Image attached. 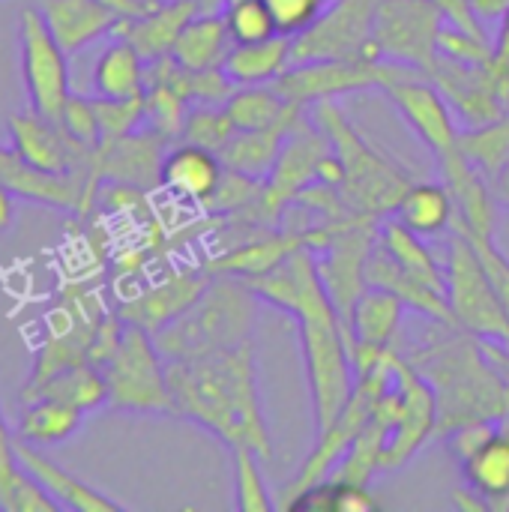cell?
<instances>
[{
  "label": "cell",
  "instance_id": "cell-1",
  "mask_svg": "<svg viewBox=\"0 0 509 512\" xmlns=\"http://www.w3.org/2000/svg\"><path fill=\"white\" fill-rule=\"evenodd\" d=\"M249 288L258 294V300L297 318L300 351L312 396V420L315 432L324 429L348 405L357 375L351 363L348 330L321 282L315 252L300 249L276 270L249 279Z\"/></svg>",
  "mask_w": 509,
  "mask_h": 512
},
{
  "label": "cell",
  "instance_id": "cell-2",
  "mask_svg": "<svg viewBox=\"0 0 509 512\" xmlns=\"http://www.w3.org/2000/svg\"><path fill=\"white\" fill-rule=\"evenodd\" d=\"M168 387L177 417L201 426L228 450L252 447L270 462L273 444L261 405L252 339L228 351L168 360Z\"/></svg>",
  "mask_w": 509,
  "mask_h": 512
},
{
  "label": "cell",
  "instance_id": "cell-3",
  "mask_svg": "<svg viewBox=\"0 0 509 512\" xmlns=\"http://www.w3.org/2000/svg\"><path fill=\"white\" fill-rule=\"evenodd\" d=\"M405 354V351H402ZM438 399V438L471 420H504L509 381L489 360L483 342L456 324L432 321L426 339L405 354Z\"/></svg>",
  "mask_w": 509,
  "mask_h": 512
},
{
  "label": "cell",
  "instance_id": "cell-4",
  "mask_svg": "<svg viewBox=\"0 0 509 512\" xmlns=\"http://www.w3.org/2000/svg\"><path fill=\"white\" fill-rule=\"evenodd\" d=\"M255 318L258 294L246 279L210 276L204 294L180 318L153 333V339L165 360H189L249 342Z\"/></svg>",
  "mask_w": 509,
  "mask_h": 512
},
{
  "label": "cell",
  "instance_id": "cell-5",
  "mask_svg": "<svg viewBox=\"0 0 509 512\" xmlns=\"http://www.w3.org/2000/svg\"><path fill=\"white\" fill-rule=\"evenodd\" d=\"M312 123L330 138L333 153L339 156L345 168V180L339 192L345 201L366 216H390L405 195V189L414 183L405 168H399L387 153L375 150L360 129L345 117L336 99H324L312 105Z\"/></svg>",
  "mask_w": 509,
  "mask_h": 512
},
{
  "label": "cell",
  "instance_id": "cell-6",
  "mask_svg": "<svg viewBox=\"0 0 509 512\" xmlns=\"http://www.w3.org/2000/svg\"><path fill=\"white\" fill-rule=\"evenodd\" d=\"M447 300L453 321L480 342H498L509 348V315L504 300L465 234H453L447 243Z\"/></svg>",
  "mask_w": 509,
  "mask_h": 512
},
{
  "label": "cell",
  "instance_id": "cell-7",
  "mask_svg": "<svg viewBox=\"0 0 509 512\" xmlns=\"http://www.w3.org/2000/svg\"><path fill=\"white\" fill-rule=\"evenodd\" d=\"M108 387V408L132 414H174L168 363L156 348L153 333L138 324H126L123 342L102 366Z\"/></svg>",
  "mask_w": 509,
  "mask_h": 512
},
{
  "label": "cell",
  "instance_id": "cell-8",
  "mask_svg": "<svg viewBox=\"0 0 509 512\" xmlns=\"http://www.w3.org/2000/svg\"><path fill=\"white\" fill-rule=\"evenodd\" d=\"M423 69L393 63V60H366V57H336V60H312V63H291L273 87L294 105H315L324 99H339L357 90L387 87L399 78L417 75Z\"/></svg>",
  "mask_w": 509,
  "mask_h": 512
},
{
  "label": "cell",
  "instance_id": "cell-9",
  "mask_svg": "<svg viewBox=\"0 0 509 512\" xmlns=\"http://www.w3.org/2000/svg\"><path fill=\"white\" fill-rule=\"evenodd\" d=\"M375 6L378 0H333L327 9L291 42V63L366 57L384 60L375 39Z\"/></svg>",
  "mask_w": 509,
  "mask_h": 512
},
{
  "label": "cell",
  "instance_id": "cell-10",
  "mask_svg": "<svg viewBox=\"0 0 509 512\" xmlns=\"http://www.w3.org/2000/svg\"><path fill=\"white\" fill-rule=\"evenodd\" d=\"M426 78L444 93L453 114L465 126H483L509 111V72L492 63H465L438 54L426 66Z\"/></svg>",
  "mask_w": 509,
  "mask_h": 512
},
{
  "label": "cell",
  "instance_id": "cell-11",
  "mask_svg": "<svg viewBox=\"0 0 509 512\" xmlns=\"http://www.w3.org/2000/svg\"><path fill=\"white\" fill-rule=\"evenodd\" d=\"M18 51L30 108L57 123L66 99L72 96L69 54L57 45V39L42 21V12L33 6L21 9L18 15Z\"/></svg>",
  "mask_w": 509,
  "mask_h": 512
},
{
  "label": "cell",
  "instance_id": "cell-12",
  "mask_svg": "<svg viewBox=\"0 0 509 512\" xmlns=\"http://www.w3.org/2000/svg\"><path fill=\"white\" fill-rule=\"evenodd\" d=\"M393 387H396V417L381 459V471L405 468L426 447V441L438 435L435 390L402 351H396L393 357Z\"/></svg>",
  "mask_w": 509,
  "mask_h": 512
},
{
  "label": "cell",
  "instance_id": "cell-13",
  "mask_svg": "<svg viewBox=\"0 0 509 512\" xmlns=\"http://www.w3.org/2000/svg\"><path fill=\"white\" fill-rule=\"evenodd\" d=\"M447 24L432 0H378L372 39L384 60L423 69L438 57V36Z\"/></svg>",
  "mask_w": 509,
  "mask_h": 512
},
{
  "label": "cell",
  "instance_id": "cell-14",
  "mask_svg": "<svg viewBox=\"0 0 509 512\" xmlns=\"http://www.w3.org/2000/svg\"><path fill=\"white\" fill-rule=\"evenodd\" d=\"M336 228L327 225H312V228H273V231H261L231 249H225L222 255L210 258L204 264L207 273L213 276H237V279H258L270 270H276L279 264H285L291 255H297L300 249H312V252H324L333 240Z\"/></svg>",
  "mask_w": 509,
  "mask_h": 512
},
{
  "label": "cell",
  "instance_id": "cell-15",
  "mask_svg": "<svg viewBox=\"0 0 509 512\" xmlns=\"http://www.w3.org/2000/svg\"><path fill=\"white\" fill-rule=\"evenodd\" d=\"M393 108L411 126V132L432 150L435 159H444L459 150V126L444 93L426 78V72L399 78L384 87Z\"/></svg>",
  "mask_w": 509,
  "mask_h": 512
},
{
  "label": "cell",
  "instance_id": "cell-16",
  "mask_svg": "<svg viewBox=\"0 0 509 512\" xmlns=\"http://www.w3.org/2000/svg\"><path fill=\"white\" fill-rule=\"evenodd\" d=\"M171 147V138L150 126H138L135 132L96 147V165L102 183H123L135 189H156L162 186V162Z\"/></svg>",
  "mask_w": 509,
  "mask_h": 512
},
{
  "label": "cell",
  "instance_id": "cell-17",
  "mask_svg": "<svg viewBox=\"0 0 509 512\" xmlns=\"http://www.w3.org/2000/svg\"><path fill=\"white\" fill-rule=\"evenodd\" d=\"M207 270H177L168 273L165 279L147 285L144 291L126 297L117 312L126 324H138L147 333H159L162 327H168L174 318H180L210 285Z\"/></svg>",
  "mask_w": 509,
  "mask_h": 512
},
{
  "label": "cell",
  "instance_id": "cell-18",
  "mask_svg": "<svg viewBox=\"0 0 509 512\" xmlns=\"http://www.w3.org/2000/svg\"><path fill=\"white\" fill-rule=\"evenodd\" d=\"M444 183L456 201V219L453 228L471 240H495V222H498V198L492 183H486L489 177L480 174L465 156L462 150L438 159Z\"/></svg>",
  "mask_w": 509,
  "mask_h": 512
},
{
  "label": "cell",
  "instance_id": "cell-19",
  "mask_svg": "<svg viewBox=\"0 0 509 512\" xmlns=\"http://www.w3.org/2000/svg\"><path fill=\"white\" fill-rule=\"evenodd\" d=\"M45 27L66 54H78L102 36H114L120 15L99 0H42Z\"/></svg>",
  "mask_w": 509,
  "mask_h": 512
},
{
  "label": "cell",
  "instance_id": "cell-20",
  "mask_svg": "<svg viewBox=\"0 0 509 512\" xmlns=\"http://www.w3.org/2000/svg\"><path fill=\"white\" fill-rule=\"evenodd\" d=\"M303 105H291V111L270 123V126H261V129H240L222 150H219V159L225 168H234L246 177H255V180H267V174L273 171L288 135L294 132V126L303 120Z\"/></svg>",
  "mask_w": 509,
  "mask_h": 512
},
{
  "label": "cell",
  "instance_id": "cell-21",
  "mask_svg": "<svg viewBox=\"0 0 509 512\" xmlns=\"http://www.w3.org/2000/svg\"><path fill=\"white\" fill-rule=\"evenodd\" d=\"M222 174H225V165L219 153L189 144V141L171 144L162 162V186L180 201H192L201 207H207V201L219 189Z\"/></svg>",
  "mask_w": 509,
  "mask_h": 512
},
{
  "label": "cell",
  "instance_id": "cell-22",
  "mask_svg": "<svg viewBox=\"0 0 509 512\" xmlns=\"http://www.w3.org/2000/svg\"><path fill=\"white\" fill-rule=\"evenodd\" d=\"M15 456L21 471H27L63 510L78 512H123V504L111 501L108 495L90 489L84 480H78L75 474L63 471L60 465H54L48 456L39 453V447L27 444V441H15Z\"/></svg>",
  "mask_w": 509,
  "mask_h": 512
},
{
  "label": "cell",
  "instance_id": "cell-23",
  "mask_svg": "<svg viewBox=\"0 0 509 512\" xmlns=\"http://www.w3.org/2000/svg\"><path fill=\"white\" fill-rule=\"evenodd\" d=\"M198 12L201 9H198L195 0H162L144 15L120 18L114 36H123L126 42H132L138 48V54L150 63V60H159V57L171 54L180 30Z\"/></svg>",
  "mask_w": 509,
  "mask_h": 512
},
{
  "label": "cell",
  "instance_id": "cell-24",
  "mask_svg": "<svg viewBox=\"0 0 509 512\" xmlns=\"http://www.w3.org/2000/svg\"><path fill=\"white\" fill-rule=\"evenodd\" d=\"M366 285H375V288H384L390 294H396L411 312L423 315L426 321H441V324H456L453 321V312H450V300L447 294L417 282L414 276H408L384 249L381 243L372 246L369 252V261H366ZM459 327V324H456Z\"/></svg>",
  "mask_w": 509,
  "mask_h": 512
},
{
  "label": "cell",
  "instance_id": "cell-25",
  "mask_svg": "<svg viewBox=\"0 0 509 512\" xmlns=\"http://www.w3.org/2000/svg\"><path fill=\"white\" fill-rule=\"evenodd\" d=\"M408 306L375 285H366L360 294L354 312H351V327H348V345H372V348H399V333L405 321Z\"/></svg>",
  "mask_w": 509,
  "mask_h": 512
},
{
  "label": "cell",
  "instance_id": "cell-26",
  "mask_svg": "<svg viewBox=\"0 0 509 512\" xmlns=\"http://www.w3.org/2000/svg\"><path fill=\"white\" fill-rule=\"evenodd\" d=\"M291 36H270L261 42H234L222 60V72L234 81V87L249 84H273L291 66Z\"/></svg>",
  "mask_w": 509,
  "mask_h": 512
},
{
  "label": "cell",
  "instance_id": "cell-27",
  "mask_svg": "<svg viewBox=\"0 0 509 512\" xmlns=\"http://www.w3.org/2000/svg\"><path fill=\"white\" fill-rule=\"evenodd\" d=\"M147 87V60L132 42L114 36L93 63V93L105 99H132L144 96Z\"/></svg>",
  "mask_w": 509,
  "mask_h": 512
},
{
  "label": "cell",
  "instance_id": "cell-28",
  "mask_svg": "<svg viewBox=\"0 0 509 512\" xmlns=\"http://www.w3.org/2000/svg\"><path fill=\"white\" fill-rule=\"evenodd\" d=\"M231 45L234 39L228 33L225 12L213 9L189 18V24L180 30L171 48V57L186 69H219Z\"/></svg>",
  "mask_w": 509,
  "mask_h": 512
},
{
  "label": "cell",
  "instance_id": "cell-29",
  "mask_svg": "<svg viewBox=\"0 0 509 512\" xmlns=\"http://www.w3.org/2000/svg\"><path fill=\"white\" fill-rule=\"evenodd\" d=\"M393 216L420 237H438L453 228L456 201L447 183H411L399 198Z\"/></svg>",
  "mask_w": 509,
  "mask_h": 512
},
{
  "label": "cell",
  "instance_id": "cell-30",
  "mask_svg": "<svg viewBox=\"0 0 509 512\" xmlns=\"http://www.w3.org/2000/svg\"><path fill=\"white\" fill-rule=\"evenodd\" d=\"M378 243L381 249L408 273L414 276L417 282L447 294V270L438 264V258L432 255V249H426L423 237L414 234L408 225H402L396 216L381 222V231H378Z\"/></svg>",
  "mask_w": 509,
  "mask_h": 512
},
{
  "label": "cell",
  "instance_id": "cell-31",
  "mask_svg": "<svg viewBox=\"0 0 509 512\" xmlns=\"http://www.w3.org/2000/svg\"><path fill=\"white\" fill-rule=\"evenodd\" d=\"M459 468L465 486H471L486 501L489 512H509V435L498 432Z\"/></svg>",
  "mask_w": 509,
  "mask_h": 512
},
{
  "label": "cell",
  "instance_id": "cell-32",
  "mask_svg": "<svg viewBox=\"0 0 509 512\" xmlns=\"http://www.w3.org/2000/svg\"><path fill=\"white\" fill-rule=\"evenodd\" d=\"M84 414L57 402V399H33L24 402V411L18 417V438L33 447H54L69 441L81 429Z\"/></svg>",
  "mask_w": 509,
  "mask_h": 512
},
{
  "label": "cell",
  "instance_id": "cell-33",
  "mask_svg": "<svg viewBox=\"0 0 509 512\" xmlns=\"http://www.w3.org/2000/svg\"><path fill=\"white\" fill-rule=\"evenodd\" d=\"M33 399H57L81 414H90V411H99L108 405V387H105V375L99 366L78 363V366H69L60 375H54L45 387H39V393Z\"/></svg>",
  "mask_w": 509,
  "mask_h": 512
},
{
  "label": "cell",
  "instance_id": "cell-34",
  "mask_svg": "<svg viewBox=\"0 0 509 512\" xmlns=\"http://www.w3.org/2000/svg\"><path fill=\"white\" fill-rule=\"evenodd\" d=\"M459 150L480 174L492 180L509 162V111L492 123L459 129Z\"/></svg>",
  "mask_w": 509,
  "mask_h": 512
},
{
  "label": "cell",
  "instance_id": "cell-35",
  "mask_svg": "<svg viewBox=\"0 0 509 512\" xmlns=\"http://www.w3.org/2000/svg\"><path fill=\"white\" fill-rule=\"evenodd\" d=\"M294 102H288L273 84H249L234 87V93L225 99V108L237 129H261L276 120H282L291 111Z\"/></svg>",
  "mask_w": 509,
  "mask_h": 512
},
{
  "label": "cell",
  "instance_id": "cell-36",
  "mask_svg": "<svg viewBox=\"0 0 509 512\" xmlns=\"http://www.w3.org/2000/svg\"><path fill=\"white\" fill-rule=\"evenodd\" d=\"M237 132L240 129L231 120L225 102H195V105H189L180 141H189V144H198V147L219 153Z\"/></svg>",
  "mask_w": 509,
  "mask_h": 512
},
{
  "label": "cell",
  "instance_id": "cell-37",
  "mask_svg": "<svg viewBox=\"0 0 509 512\" xmlns=\"http://www.w3.org/2000/svg\"><path fill=\"white\" fill-rule=\"evenodd\" d=\"M234 462V507L240 512H270L276 504L267 492L261 456L252 447H231Z\"/></svg>",
  "mask_w": 509,
  "mask_h": 512
},
{
  "label": "cell",
  "instance_id": "cell-38",
  "mask_svg": "<svg viewBox=\"0 0 509 512\" xmlns=\"http://www.w3.org/2000/svg\"><path fill=\"white\" fill-rule=\"evenodd\" d=\"M186 114H189V102L177 90L165 84H150L144 90V126L162 132L171 141H180Z\"/></svg>",
  "mask_w": 509,
  "mask_h": 512
},
{
  "label": "cell",
  "instance_id": "cell-39",
  "mask_svg": "<svg viewBox=\"0 0 509 512\" xmlns=\"http://www.w3.org/2000/svg\"><path fill=\"white\" fill-rule=\"evenodd\" d=\"M93 108L99 120V147L144 126V96H132V99L93 96Z\"/></svg>",
  "mask_w": 509,
  "mask_h": 512
},
{
  "label": "cell",
  "instance_id": "cell-40",
  "mask_svg": "<svg viewBox=\"0 0 509 512\" xmlns=\"http://www.w3.org/2000/svg\"><path fill=\"white\" fill-rule=\"evenodd\" d=\"M225 24L234 42H261L276 36V21L264 0H234L222 6Z\"/></svg>",
  "mask_w": 509,
  "mask_h": 512
},
{
  "label": "cell",
  "instance_id": "cell-41",
  "mask_svg": "<svg viewBox=\"0 0 509 512\" xmlns=\"http://www.w3.org/2000/svg\"><path fill=\"white\" fill-rule=\"evenodd\" d=\"M438 54L465 60V63H492L495 42H489V36H483V33H471V30H462L447 21L438 36Z\"/></svg>",
  "mask_w": 509,
  "mask_h": 512
},
{
  "label": "cell",
  "instance_id": "cell-42",
  "mask_svg": "<svg viewBox=\"0 0 509 512\" xmlns=\"http://www.w3.org/2000/svg\"><path fill=\"white\" fill-rule=\"evenodd\" d=\"M498 432H501V423L498 420H471V423H459V426L447 429L441 438H444L447 453L462 465L474 453H480Z\"/></svg>",
  "mask_w": 509,
  "mask_h": 512
},
{
  "label": "cell",
  "instance_id": "cell-43",
  "mask_svg": "<svg viewBox=\"0 0 509 512\" xmlns=\"http://www.w3.org/2000/svg\"><path fill=\"white\" fill-rule=\"evenodd\" d=\"M282 36H300L333 0H264Z\"/></svg>",
  "mask_w": 509,
  "mask_h": 512
},
{
  "label": "cell",
  "instance_id": "cell-44",
  "mask_svg": "<svg viewBox=\"0 0 509 512\" xmlns=\"http://www.w3.org/2000/svg\"><path fill=\"white\" fill-rule=\"evenodd\" d=\"M78 144L96 150L99 147V120H96V108H93V99L87 96H78L72 93L63 105V114L57 120Z\"/></svg>",
  "mask_w": 509,
  "mask_h": 512
},
{
  "label": "cell",
  "instance_id": "cell-45",
  "mask_svg": "<svg viewBox=\"0 0 509 512\" xmlns=\"http://www.w3.org/2000/svg\"><path fill=\"white\" fill-rule=\"evenodd\" d=\"M24 471L18 465V456H15V438L3 420V411H0V510L12 512V498H15V489L21 483Z\"/></svg>",
  "mask_w": 509,
  "mask_h": 512
},
{
  "label": "cell",
  "instance_id": "cell-46",
  "mask_svg": "<svg viewBox=\"0 0 509 512\" xmlns=\"http://www.w3.org/2000/svg\"><path fill=\"white\" fill-rule=\"evenodd\" d=\"M327 480H330V489H333V504H330V512L378 510V501H375V495L369 492V486L345 483V480H336V477H327Z\"/></svg>",
  "mask_w": 509,
  "mask_h": 512
},
{
  "label": "cell",
  "instance_id": "cell-47",
  "mask_svg": "<svg viewBox=\"0 0 509 512\" xmlns=\"http://www.w3.org/2000/svg\"><path fill=\"white\" fill-rule=\"evenodd\" d=\"M432 3L444 12V18H447L450 24H456V27H462V30H471V33H483V36H486V27H483V21L477 18V12H474L471 0H432Z\"/></svg>",
  "mask_w": 509,
  "mask_h": 512
},
{
  "label": "cell",
  "instance_id": "cell-48",
  "mask_svg": "<svg viewBox=\"0 0 509 512\" xmlns=\"http://www.w3.org/2000/svg\"><path fill=\"white\" fill-rule=\"evenodd\" d=\"M99 3L111 6L120 18H135V15L150 12V9H153L156 3H162V0H99Z\"/></svg>",
  "mask_w": 509,
  "mask_h": 512
},
{
  "label": "cell",
  "instance_id": "cell-49",
  "mask_svg": "<svg viewBox=\"0 0 509 512\" xmlns=\"http://www.w3.org/2000/svg\"><path fill=\"white\" fill-rule=\"evenodd\" d=\"M495 63L509 72V9L501 15V27L495 36Z\"/></svg>",
  "mask_w": 509,
  "mask_h": 512
},
{
  "label": "cell",
  "instance_id": "cell-50",
  "mask_svg": "<svg viewBox=\"0 0 509 512\" xmlns=\"http://www.w3.org/2000/svg\"><path fill=\"white\" fill-rule=\"evenodd\" d=\"M453 504L459 507V510L465 512H489L486 507V501L471 489V486H465V489H459V492H453Z\"/></svg>",
  "mask_w": 509,
  "mask_h": 512
},
{
  "label": "cell",
  "instance_id": "cell-51",
  "mask_svg": "<svg viewBox=\"0 0 509 512\" xmlns=\"http://www.w3.org/2000/svg\"><path fill=\"white\" fill-rule=\"evenodd\" d=\"M15 192L0 180V234L12 225V219H15Z\"/></svg>",
  "mask_w": 509,
  "mask_h": 512
},
{
  "label": "cell",
  "instance_id": "cell-52",
  "mask_svg": "<svg viewBox=\"0 0 509 512\" xmlns=\"http://www.w3.org/2000/svg\"><path fill=\"white\" fill-rule=\"evenodd\" d=\"M474 12L480 21H489V18H501L509 9V0H471Z\"/></svg>",
  "mask_w": 509,
  "mask_h": 512
},
{
  "label": "cell",
  "instance_id": "cell-53",
  "mask_svg": "<svg viewBox=\"0 0 509 512\" xmlns=\"http://www.w3.org/2000/svg\"><path fill=\"white\" fill-rule=\"evenodd\" d=\"M483 348H486V354H489V360L501 369V375L509 381V351L507 345H498V342H483Z\"/></svg>",
  "mask_w": 509,
  "mask_h": 512
},
{
  "label": "cell",
  "instance_id": "cell-54",
  "mask_svg": "<svg viewBox=\"0 0 509 512\" xmlns=\"http://www.w3.org/2000/svg\"><path fill=\"white\" fill-rule=\"evenodd\" d=\"M492 189H495V198H498L504 207H509V162L492 177Z\"/></svg>",
  "mask_w": 509,
  "mask_h": 512
},
{
  "label": "cell",
  "instance_id": "cell-55",
  "mask_svg": "<svg viewBox=\"0 0 509 512\" xmlns=\"http://www.w3.org/2000/svg\"><path fill=\"white\" fill-rule=\"evenodd\" d=\"M501 432H504V435H509V411H507V417L501 420Z\"/></svg>",
  "mask_w": 509,
  "mask_h": 512
},
{
  "label": "cell",
  "instance_id": "cell-56",
  "mask_svg": "<svg viewBox=\"0 0 509 512\" xmlns=\"http://www.w3.org/2000/svg\"><path fill=\"white\" fill-rule=\"evenodd\" d=\"M225 3H234V0H225Z\"/></svg>",
  "mask_w": 509,
  "mask_h": 512
}]
</instances>
